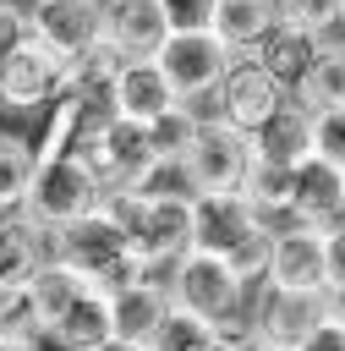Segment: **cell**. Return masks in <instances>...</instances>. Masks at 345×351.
Wrapping results in <instances>:
<instances>
[{
    "label": "cell",
    "mask_w": 345,
    "mask_h": 351,
    "mask_svg": "<svg viewBox=\"0 0 345 351\" xmlns=\"http://www.w3.org/2000/svg\"><path fill=\"white\" fill-rule=\"evenodd\" d=\"M131 241V252L153 269L170 274V263L192 247V192H137V186H110L99 203Z\"/></svg>",
    "instance_id": "1"
},
{
    "label": "cell",
    "mask_w": 345,
    "mask_h": 351,
    "mask_svg": "<svg viewBox=\"0 0 345 351\" xmlns=\"http://www.w3.org/2000/svg\"><path fill=\"white\" fill-rule=\"evenodd\" d=\"M55 258H66V263H71L88 285H99V291H120V285L153 274V269L131 252L126 230H120L104 208L82 214L77 225H60V230H55Z\"/></svg>",
    "instance_id": "2"
},
{
    "label": "cell",
    "mask_w": 345,
    "mask_h": 351,
    "mask_svg": "<svg viewBox=\"0 0 345 351\" xmlns=\"http://www.w3.org/2000/svg\"><path fill=\"white\" fill-rule=\"evenodd\" d=\"M71 154L99 176V186H104V192H110V186H142V181H148V170L159 165L148 126L120 121L115 110H88V121H82V132H77V148H71Z\"/></svg>",
    "instance_id": "3"
},
{
    "label": "cell",
    "mask_w": 345,
    "mask_h": 351,
    "mask_svg": "<svg viewBox=\"0 0 345 351\" xmlns=\"http://www.w3.org/2000/svg\"><path fill=\"white\" fill-rule=\"evenodd\" d=\"M99 203H104L99 176H93L77 154H66V159H44V165L33 170V186H27V197H22V214L38 219L44 230H60V225H77L82 214H93Z\"/></svg>",
    "instance_id": "4"
},
{
    "label": "cell",
    "mask_w": 345,
    "mask_h": 351,
    "mask_svg": "<svg viewBox=\"0 0 345 351\" xmlns=\"http://www.w3.org/2000/svg\"><path fill=\"white\" fill-rule=\"evenodd\" d=\"M252 159H257L252 132H241V126H230L219 115V121H203L197 126V137L181 154V170H186V186L192 192H241Z\"/></svg>",
    "instance_id": "5"
},
{
    "label": "cell",
    "mask_w": 345,
    "mask_h": 351,
    "mask_svg": "<svg viewBox=\"0 0 345 351\" xmlns=\"http://www.w3.org/2000/svg\"><path fill=\"white\" fill-rule=\"evenodd\" d=\"M170 296H175V307H186V313H197V318H208V324H219L225 313H235L241 302H246V280L219 258V252H203V247H186L175 263H170Z\"/></svg>",
    "instance_id": "6"
},
{
    "label": "cell",
    "mask_w": 345,
    "mask_h": 351,
    "mask_svg": "<svg viewBox=\"0 0 345 351\" xmlns=\"http://www.w3.org/2000/svg\"><path fill=\"white\" fill-rule=\"evenodd\" d=\"M60 88H66V60L33 33L0 60V110L11 115H38Z\"/></svg>",
    "instance_id": "7"
},
{
    "label": "cell",
    "mask_w": 345,
    "mask_h": 351,
    "mask_svg": "<svg viewBox=\"0 0 345 351\" xmlns=\"http://www.w3.org/2000/svg\"><path fill=\"white\" fill-rule=\"evenodd\" d=\"M290 99H296V93H290L257 55H235L230 71L219 77V115H225L230 126H241V132H257V126H263L268 115H279Z\"/></svg>",
    "instance_id": "8"
},
{
    "label": "cell",
    "mask_w": 345,
    "mask_h": 351,
    "mask_svg": "<svg viewBox=\"0 0 345 351\" xmlns=\"http://www.w3.org/2000/svg\"><path fill=\"white\" fill-rule=\"evenodd\" d=\"M153 60L164 66L175 99H197V93H214L219 88V77L230 71L235 49H225V38L208 27V33H170Z\"/></svg>",
    "instance_id": "9"
},
{
    "label": "cell",
    "mask_w": 345,
    "mask_h": 351,
    "mask_svg": "<svg viewBox=\"0 0 345 351\" xmlns=\"http://www.w3.org/2000/svg\"><path fill=\"white\" fill-rule=\"evenodd\" d=\"M252 313H257V335L296 351L312 329L329 324V291H279V285H246Z\"/></svg>",
    "instance_id": "10"
},
{
    "label": "cell",
    "mask_w": 345,
    "mask_h": 351,
    "mask_svg": "<svg viewBox=\"0 0 345 351\" xmlns=\"http://www.w3.org/2000/svg\"><path fill=\"white\" fill-rule=\"evenodd\" d=\"M27 27L60 60H71L104 33V0H33L27 5Z\"/></svg>",
    "instance_id": "11"
},
{
    "label": "cell",
    "mask_w": 345,
    "mask_h": 351,
    "mask_svg": "<svg viewBox=\"0 0 345 351\" xmlns=\"http://www.w3.org/2000/svg\"><path fill=\"white\" fill-rule=\"evenodd\" d=\"M257 225H268L241 192H192V247L203 252H230L241 236H252Z\"/></svg>",
    "instance_id": "12"
},
{
    "label": "cell",
    "mask_w": 345,
    "mask_h": 351,
    "mask_svg": "<svg viewBox=\"0 0 345 351\" xmlns=\"http://www.w3.org/2000/svg\"><path fill=\"white\" fill-rule=\"evenodd\" d=\"M268 285L279 291H329V258L318 225H279L274 230V263Z\"/></svg>",
    "instance_id": "13"
},
{
    "label": "cell",
    "mask_w": 345,
    "mask_h": 351,
    "mask_svg": "<svg viewBox=\"0 0 345 351\" xmlns=\"http://www.w3.org/2000/svg\"><path fill=\"white\" fill-rule=\"evenodd\" d=\"M175 104H181V99H175V88H170V77H164L159 60H126L120 77H115V88H110V104H104V110H115L120 121L148 126V121H159V115L175 110Z\"/></svg>",
    "instance_id": "14"
},
{
    "label": "cell",
    "mask_w": 345,
    "mask_h": 351,
    "mask_svg": "<svg viewBox=\"0 0 345 351\" xmlns=\"http://www.w3.org/2000/svg\"><path fill=\"white\" fill-rule=\"evenodd\" d=\"M104 33L126 60H153L170 38V22L159 0H104Z\"/></svg>",
    "instance_id": "15"
},
{
    "label": "cell",
    "mask_w": 345,
    "mask_h": 351,
    "mask_svg": "<svg viewBox=\"0 0 345 351\" xmlns=\"http://www.w3.org/2000/svg\"><path fill=\"white\" fill-rule=\"evenodd\" d=\"M55 258V230H44L38 219L0 214V280L5 285H33V274Z\"/></svg>",
    "instance_id": "16"
},
{
    "label": "cell",
    "mask_w": 345,
    "mask_h": 351,
    "mask_svg": "<svg viewBox=\"0 0 345 351\" xmlns=\"http://www.w3.org/2000/svg\"><path fill=\"white\" fill-rule=\"evenodd\" d=\"M170 307H175L170 280H164V274H142V280H131V285L115 291V335L148 346V340L159 335V324H164Z\"/></svg>",
    "instance_id": "17"
},
{
    "label": "cell",
    "mask_w": 345,
    "mask_h": 351,
    "mask_svg": "<svg viewBox=\"0 0 345 351\" xmlns=\"http://www.w3.org/2000/svg\"><path fill=\"white\" fill-rule=\"evenodd\" d=\"M340 203H345V170L329 165V159H318V154H307L296 165V214H290V225L329 230L340 219Z\"/></svg>",
    "instance_id": "18"
},
{
    "label": "cell",
    "mask_w": 345,
    "mask_h": 351,
    "mask_svg": "<svg viewBox=\"0 0 345 351\" xmlns=\"http://www.w3.org/2000/svg\"><path fill=\"white\" fill-rule=\"evenodd\" d=\"M49 340H55L60 351H99L104 340H115V291L88 285V291L55 318Z\"/></svg>",
    "instance_id": "19"
},
{
    "label": "cell",
    "mask_w": 345,
    "mask_h": 351,
    "mask_svg": "<svg viewBox=\"0 0 345 351\" xmlns=\"http://www.w3.org/2000/svg\"><path fill=\"white\" fill-rule=\"evenodd\" d=\"M241 197L279 230V225H290V214H296V165H279V159H252V170H246V181H241Z\"/></svg>",
    "instance_id": "20"
},
{
    "label": "cell",
    "mask_w": 345,
    "mask_h": 351,
    "mask_svg": "<svg viewBox=\"0 0 345 351\" xmlns=\"http://www.w3.org/2000/svg\"><path fill=\"white\" fill-rule=\"evenodd\" d=\"M120 66H126V55L115 49V38H110V33H99L82 55H71V60H66V88H71V93H82L93 110H104V104H110L115 77H120Z\"/></svg>",
    "instance_id": "21"
},
{
    "label": "cell",
    "mask_w": 345,
    "mask_h": 351,
    "mask_svg": "<svg viewBox=\"0 0 345 351\" xmlns=\"http://www.w3.org/2000/svg\"><path fill=\"white\" fill-rule=\"evenodd\" d=\"M318 44H323L318 33H307V27H296V22H285V16H279V22H274V33H268L252 55H257V60H263V66H268L290 93H296V88H301V77H307V66H312V55H318Z\"/></svg>",
    "instance_id": "22"
},
{
    "label": "cell",
    "mask_w": 345,
    "mask_h": 351,
    "mask_svg": "<svg viewBox=\"0 0 345 351\" xmlns=\"http://www.w3.org/2000/svg\"><path fill=\"white\" fill-rule=\"evenodd\" d=\"M252 148L263 159H279V165H301L312 154V110L301 99H290L279 115H268L257 132H252Z\"/></svg>",
    "instance_id": "23"
},
{
    "label": "cell",
    "mask_w": 345,
    "mask_h": 351,
    "mask_svg": "<svg viewBox=\"0 0 345 351\" xmlns=\"http://www.w3.org/2000/svg\"><path fill=\"white\" fill-rule=\"evenodd\" d=\"M88 110H93V104H88L82 93H71V88H60V93L38 110V137H33L38 165H44V159H66V154L77 148V132H82Z\"/></svg>",
    "instance_id": "24"
},
{
    "label": "cell",
    "mask_w": 345,
    "mask_h": 351,
    "mask_svg": "<svg viewBox=\"0 0 345 351\" xmlns=\"http://www.w3.org/2000/svg\"><path fill=\"white\" fill-rule=\"evenodd\" d=\"M279 22V0H219L214 11V33L225 38V49L252 55Z\"/></svg>",
    "instance_id": "25"
},
{
    "label": "cell",
    "mask_w": 345,
    "mask_h": 351,
    "mask_svg": "<svg viewBox=\"0 0 345 351\" xmlns=\"http://www.w3.org/2000/svg\"><path fill=\"white\" fill-rule=\"evenodd\" d=\"M296 99H301L307 110L345 104V38H334V33H329V38L318 44V55H312V66H307V77H301Z\"/></svg>",
    "instance_id": "26"
},
{
    "label": "cell",
    "mask_w": 345,
    "mask_h": 351,
    "mask_svg": "<svg viewBox=\"0 0 345 351\" xmlns=\"http://www.w3.org/2000/svg\"><path fill=\"white\" fill-rule=\"evenodd\" d=\"M33 170H38V154H33V137H16V132H0V214H16L27 186H33Z\"/></svg>",
    "instance_id": "27"
},
{
    "label": "cell",
    "mask_w": 345,
    "mask_h": 351,
    "mask_svg": "<svg viewBox=\"0 0 345 351\" xmlns=\"http://www.w3.org/2000/svg\"><path fill=\"white\" fill-rule=\"evenodd\" d=\"M88 291V280L66 263V258H49L38 274H33V302H38V318H44V329H55V318L77 302Z\"/></svg>",
    "instance_id": "28"
},
{
    "label": "cell",
    "mask_w": 345,
    "mask_h": 351,
    "mask_svg": "<svg viewBox=\"0 0 345 351\" xmlns=\"http://www.w3.org/2000/svg\"><path fill=\"white\" fill-rule=\"evenodd\" d=\"M0 340H49V329L38 318V302H33V285H5L0 280Z\"/></svg>",
    "instance_id": "29"
},
{
    "label": "cell",
    "mask_w": 345,
    "mask_h": 351,
    "mask_svg": "<svg viewBox=\"0 0 345 351\" xmlns=\"http://www.w3.org/2000/svg\"><path fill=\"white\" fill-rule=\"evenodd\" d=\"M225 263H230L246 285H268V263H274V225H257L252 236H241V241L225 252Z\"/></svg>",
    "instance_id": "30"
},
{
    "label": "cell",
    "mask_w": 345,
    "mask_h": 351,
    "mask_svg": "<svg viewBox=\"0 0 345 351\" xmlns=\"http://www.w3.org/2000/svg\"><path fill=\"white\" fill-rule=\"evenodd\" d=\"M197 126H203V121H197V115H192L186 104H175V110H164L159 121H148V137H153V154H159V159H175V165H181V154H186V143L197 137Z\"/></svg>",
    "instance_id": "31"
},
{
    "label": "cell",
    "mask_w": 345,
    "mask_h": 351,
    "mask_svg": "<svg viewBox=\"0 0 345 351\" xmlns=\"http://www.w3.org/2000/svg\"><path fill=\"white\" fill-rule=\"evenodd\" d=\"M208 335H214L208 318H197V313H186V307H170L164 324H159V335L148 340V351H192V346H203Z\"/></svg>",
    "instance_id": "32"
},
{
    "label": "cell",
    "mask_w": 345,
    "mask_h": 351,
    "mask_svg": "<svg viewBox=\"0 0 345 351\" xmlns=\"http://www.w3.org/2000/svg\"><path fill=\"white\" fill-rule=\"evenodd\" d=\"M279 16L307 27V33H318V38H329L345 22V0H279Z\"/></svg>",
    "instance_id": "33"
},
{
    "label": "cell",
    "mask_w": 345,
    "mask_h": 351,
    "mask_svg": "<svg viewBox=\"0 0 345 351\" xmlns=\"http://www.w3.org/2000/svg\"><path fill=\"white\" fill-rule=\"evenodd\" d=\"M312 154L345 170V104L312 110Z\"/></svg>",
    "instance_id": "34"
},
{
    "label": "cell",
    "mask_w": 345,
    "mask_h": 351,
    "mask_svg": "<svg viewBox=\"0 0 345 351\" xmlns=\"http://www.w3.org/2000/svg\"><path fill=\"white\" fill-rule=\"evenodd\" d=\"M159 5H164L170 33H208L219 11V0H159Z\"/></svg>",
    "instance_id": "35"
},
{
    "label": "cell",
    "mask_w": 345,
    "mask_h": 351,
    "mask_svg": "<svg viewBox=\"0 0 345 351\" xmlns=\"http://www.w3.org/2000/svg\"><path fill=\"white\" fill-rule=\"evenodd\" d=\"M27 33H33V27H27V5H22V0H0V60H5Z\"/></svg>",
    "instance_id": "36"
},
{
    "label": "cell",
    "mask_w": 345,
    "mask_h": 351,
    "mask_svg": "<svg viewBox=\"0 0 345 351\" xmlns=\"http://www.w3.org/2000/svg\"><path fill=\"white\" fill-rule=\"evenodd\" d=\"M323 258H329V291L345 285V225H329L323 230Z\"/></svg>",
    "instance_id": "37"
},
{
    "label": "cell",
    "mask_w": 345,
    "mask_h": 351,
    "mask_svg": "<svg viewBox=\"0 0 345 351\" xmlns=\"http://www.w3.org/2000/svg\"><path fill=\"white\" fill-rule=\"evenodd\" d=\"M296 351H345V324H334V318H329V324H323V329H312Z\"/></svg>",
    "instance_id": "38"
},
{
    "label": "cell",
    "mask_w": 345,
    "mask_h": 351,
    "mask_svg": "<svg viewBox=\"0 0 345 351\" xmlns=\"http://www.w3.org/2000/svg\"><path fill=\"white\" fill-rule=\"evenodd\" d=\"M329 318H334V324H345V285H334V291H329Z\"/></svg>",
    "instance_id": "39"
},
{
    "label": "cell",
    "mask_w": 345,
    "mask_h": 351,
    "mask_svg": "<svg viewBox=\"0 0 345 351\" xmlns=\"http://www.w3.org/2000/svg\"><path fill=\"white\" fill-rule=\"evenodd\" d=\"M192 351H235V346H230V340H225V335H219V329H214V335H208V340H203V346H192Z\"/></svg>",
    "instance_id": "40"
},
{
    "label": "cell",
    "mask_w": 345,
    "mask_h": 351,
    "mask_svg": "<svg viewBox=\"0 0 345 351\" xmlns=\"http://www.w3.org/2000/svg\"><path fill=\"white\" fill-rule=\"evenodd\" d=\"M99 351H148V346H137V340H120V335H115V340H104Z\"/></svg>",
    "instance_id": "41"
},
{
    "label": "cell",
    "mask_w": 345,
    "mask_h": 351,
    "mask_svg": "<svg viewBox=\"0 0 345 351\" xmlns=\"http://www.w3.org/2000/svg\"><path fill=\"white\" fill-rule=\"evenodd\" d=\"M44 340H0V351H38Z\"/></svg>",
    "instance_id": "42"
},
{
    "label": "cell",
    "mask_w": 345,
    "mask_h": 351,
    "mask_svg": "<svg viewBox=\"0 0 345 351\" xmlns=\"http://www.w3.org/2000/svg\"><path fill=\"white\" fill-rule=\"evenodd\" d=\"M241 351H285V346H274V340H263V335H257V340H252V346H241Z\"/></svg>",
    "instance_id": "43"
},
{
    "label": "cell",
    "mask_w": 345,
    "mask_h": 351,
    "mask_svg": "<svg viewBox=\"0 0 345 351\" xmlns=\"http://www.w3.org/2000/svg\"><path fill=\"white\" fill-rule=\"evenodd\" d=\"M334 225H345V203H340V219H334Z\"/></svg>",
    "instance_id": "44"
}]
</instances>
